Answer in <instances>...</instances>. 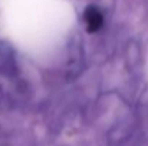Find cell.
<instances>
[{
    "instance_id": "obj_1",
    "label": "cell",
    "mask_w": 148,
    "mask_h": 146,
    "mask_svg": "<svg viewBox=\"0 0 148 146\" xmlns=\"http://www.w3.org/2000/svg\"><path fill=\"white\" fill-rule=\"evenodd\" d=\"M85 23H86L89 32H97V30H99L102 27V23H103L102 13L99 12L98 9H95V7L86 9V12H85Z\"/></svg>"
}]
</instances>
